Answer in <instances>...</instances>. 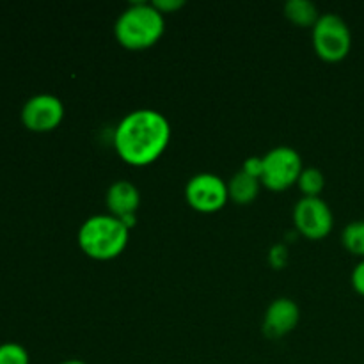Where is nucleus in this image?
<instances>
[{"instance_id":"nucleus-1","label":"nucleus","mask_w":364,"mask_h":364,"mask_svg":"<svg viewBox=\"0 0 364 364\" xmlns=\"http://www.w3.org/2000/svg\"><path fill=\"white\" fill-rule=\"evenodd\" d=\"M171 139V124L162 112L139 109L127 114L114 130V148L117 155L132 166L155 162Z\"/></svg>"},{"instance_id":"nucleus-2","label":"nucleus","mask_w":364,"mask_h":364,"mask_svg":"<svg viewBox=\"0 0 364 364\" xmlns=\"http://www.w3.org/2000/svg\"><path fill=\"white\" fill-rule=\"evenodd\" d=\"M130 230L119 217L98 213L85 220L78 230V245L92 259H112L128 245Z\"/></svg>"},{"instance_id":"nucleus-3","label":"nucleus","mask_w":364,"mask_h":364,"mask_svg":"<svg viewBox=\"0 0 364 364\" xmlns=\"http://www.w3.org/2000/svg\"><path fill=\"white\" fill-rule=\"evenodd\" d=\"M166 20L153 4L134 2L116 21V38L124 48L142 50L155 45L164 34Z\"/></svg>"},{"instance_id":"nucleus-4","label":"nucleus","mask_w":364,"mask_h":364,"mask_svg":"<svg viewBox=\"0 0 364 364\" xmlns=\"http://www.w3.org/2000/svg\"><path fill=\"white\" fill-rule=\"evenodd\" d=\"M313 46L320 59L327 63L343 60L352 46V34L347 21L336 13L320 14L313 25Z\"/></svg>"},{"instance_id":"nucleus-5","label":"nucleus","mask_w":364,"mask_h":364,"mask_svg":"<svg viewBox=\"0 0 364 364\" xmlns=\"http://www.w3.org/2000/svg\"><path fill=\"white\" fill-rule=\"evenodd\" d=\"M302 159L290 146H276L263 155L262 183L272 191H284L297 183L302 173Z\"/></svg>"},{"instance_id":"nucleus-6","label":"nucleus","mask_w":364,"mask_h":364,"mask_svg":"<svg viewBox=\"0 0 364 364\" xmlns=\"http://www.w3.org/2000/svg\"><path fill=\"white\" fill-rule=\"evenodd\" d=\"M185 198L198 212L212 213L223 208L230 199L228 183L213 173H198L185 185Z\"/></svg>"},{"instance_id":"nucleus-7","label":"nucleus","mask_w":364,"mask_h":364,"mask_svg":"<svg viewBox=\"0 0 364 364\" xmlns=\"http://www.w3.org/2000/svg\"><path fill=\"white\" fill-rule=\"evenodd\" d=\"M295 230L311 240L327 237L333 230L334 217L329 205L320 196H304L294 208Z\"/></svg>"},{"instance_id":"nucleus-8","label":"nucleus","mask_w":364,"mask_h":364,"mask_svg":"<svg viewBox=\"0 0 364 364\" xmlns=\"http://www.w3.org/2000/svg\"><path fill=\"white\" fill-rule=\"evenodd\" d=\"M64 117V105L55 95L31 96L21 107V123L31 132H52Z\"/></svg>"},{"instance_id":"nucleus-9","label":"nucleus","mask_w":364,"mask_h":364,"mask_svg":"<svg viewBox=\"0 0 364 364\" xmlns=\"http://www.w3.org/2000/svg\"><path fill=\"white\" fill-rule=\"evenodd\" d=\"M299 316H301V311H299L297 302L288 297H279L270 302V306L267 308L263 331L269 338L284 336L297 326Z\"/></svg>"},{"instance_id":"nucleus-10","label":"nucleus","mask_w":364,"mask_h":364,"mask_svg":"<svg viewBox=\"0 0 364 364\" xmlns=\"http://www.w3.org/2000/svg\"><path fill=\"white\" fill-rule=\"evenodd\" d=\"M139 205H141V192L132 181L119 180L110 185L107 191V208L119 219L127 215H135Z\"/></svg>"},{"instance_id":"nucleus-11","label":"nucleus","mask_w":364,"mask_h":364,"mask_svg":"<svg viewBox=\"0 0 364 364\" xmlns=\"http://www.w3.org/2000/svg\"><path fill=\"white\" fill-rule=\"evenodd\" d=\"M228 192L230 199H233L238 205H247L256 199L259 192V180L258 178L249 176L244 171H238L228 183Z\"/></svg>"},{"instance_id":"nucleus-12","label":"nucleus","mask_w":364,"mask_h":364,"mask_svg":"<svg viewBox=\"0 0 364 364\" xmlns=\"http://www.w3.org/2000/svg\"><path fill=\"white\" fill-rule=\"evenodd\" d=\"M284 13L294 23L302 25V27L315 25L320 18L318 9L311 0H288L284 4Z\"/></svg>"},{"instance_id":"nucleus-13","label":"nucleus","mask_w":364,"mask_h":364,"mask_svg":"<svg viewBox=\"0 0 364 364\" xmlns=\"http://www.w3.org/2000/svg\"><path fill=\"white\" fill-rule=\"evenodd\" d=\"M343 245L355 256H364V220L347 224L341 233Z\"/></svg>"},{"instance_id":"nucleus-14","label":"nucleus","mask_w":364,"mask_h":364,"mask_svg":"<svg viewBox=\"0 0 364 364\" xmlns=\"http://www.w3.org/2000/svg\"><path fill=\"white\" fill-rule=\"evenodd\" d=\"M304 196H318L326 185V176L318 167H304L297 180Z\"/></svg>"},{"instance_id":"nucleus-15","label":"nucleus","mask_w":364,"mask_h":364,"mask_svg":"<svg viewBox=\"0 0 364 364\" xmlns=\"http://www.w3.org/2000/svg\"><path fill=\"white\" fill-rule=\"evenodd\" d=\"M0 364H31L27 348L14 341L0 345Z\"/></svg>"},{"instance_id":"nucleus-16","label":"nucleus","mask_w":364,"mask_h":364,"mask_svg":"<svg viewBox=\"0 0 364 364\" xmlns=\"http://www.w3.org/2000/svg\"><path fill=\"white\" fill-rule=\"evenodd\" d=\"M269 262L270 265L281 269V267L287 265L288 262V247L284 244H276L270 247L269 251Z\"/></svg>"},{"instance_id":"nucleus-17","label":"nucleus","mask_w":364,"mask_h":364,"mask_svg":"<svg viewBox=\"0 0 364 364\" xmlns=\"http://www.w3.org/2000/svg\"><path fill=\"white\" fill-rule=\"evenodd\" d=\"M244 173H247L249 176L258 178L262 181V174H263V156H249L247 160L244 162V167H242Z\"/></svg>"},{"instance_id":"nucleus-18","label":"nucleus","mask_w":364,"mask_h":364,"mask_svg":"<svg viewBox=\"0 0 364 364\" xmlns=\"http://www.w3.org/2000/svg\"><path fill=\"white\" fill-rule=\"evenodd\" d=\"M352 287H354V290L358 291L359 295L364 297V259H361V262L354 267V270H352Z\"/></svg>"},{"instance_id":"nucleus-19","label":"nucleus","mask_w":364,"mask_h":364,"mask_svg":"<svg viewBox=\"0 0 364 364\" xmlns=\"http://www.w3.org/2000/svg\"><path fill=\"white\" fill-rule=\"evenodd\" d=\"M153 6L160 11V13H173V11L180 9L185 6L183 0H153Z\"/></svg>"},{"instance_id":"nucleus-20","label":"nucleus","mask_w":364,"mask_h":364,"mask_svg":"<svg viewBox=\"0 0 364 364\" xmlns=\"http://www.w3.org/2000/svg\"><path fill=\"white\" fill-rule=\"evenodd\" d=\"M60 364H87V363L78 361V359H70V361H64V363H60Z\"/></svg>"}]
</instances>
